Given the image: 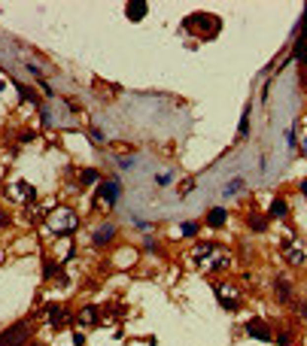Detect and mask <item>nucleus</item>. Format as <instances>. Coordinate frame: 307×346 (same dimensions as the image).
<instances>
[{"label":"nucleus","instance_id":"f257e3e1","mask_svg":"<svg viewBox=\"0 0 307 346\" xmlns=\"http://www.w3.org/2000/svg\"><path fill=\"white\" fill-rule=\"evenodd\" d=\"M31 337V328L28 322H15L12 328H6V331H0V346H25Z\"/></svg>","mask_w":307,"mask_h":346},{"label":"nucleus","instance_id":"f03ea898","mask_svg":"<svg viewBox=\"0 0 307 346\" xmlns=\"http://www.w3.org/2000/svg\"><path fill=\"white\" fill-rule=\"evenodd\" d=\"M76 225H79V222H76V216H73V213H70L67 207H61V210H58L55 216H52V219H49V228H52V231H55V234H70V231H73Z\"/></svg>","mask_w":307,"mask_h":346},{"label":"nucleus","instance_id":"7ed1b4c3","mask_svg":"<svg viewBox=\"0 0 307 346\" xmlns=\"http://www.w3.org/2000/svg\"><path fill=\"white\" fill-rule=\"evenodd\" d=\"M119 194H122L119 179H106V182H101V189H98V200H101V204H106V207H116Z\"/></svg>","mask_w":307,"mask_h":346},{"label":"nucleus","instance_id":"20e7f679","mask_svg":"<svg viewBox=\"0 0 307 346\" xmlns=\"http://www.w3.org/2000/svg\"><path fill=\"white\" fill-rule=\"evenodd\" d=\"M246 334H249V337H256V340H265V343L274 337V334H271V328H268L262 319H249V322H246Z\"/></svg>","mask_w":307,"mask_h":346},{"label":"nucleus","instance_id":"39448f33","mask_svg":"<svg viewBox=\"0 0 307 346\" xmlns=\"http://www.w3.org/2000/svg\"><path fill=\"white\" fill-rule=\"evenodd\" d=\"M225 222H228V210L225 207H213L207 213V228H222Z\"/></svg>","mask_w":307,"mask_h":346},{"label":"nucleus","instance_id":"423d86ee","mask_svg":"<svg viewBox=\"0 0 307 346\" xmlns=\"http://www.w3.org/2000/svg\"><path fill=\"white\" fill-rule=\"evenodd\" d=\"M283 255L289 258V264H304V249H295V246H289V243H283Z\"/></svg>","mask_w":307,"mask_h":346},{"label":"nucleus","instance_id":"0eeeda50","mask_svg":"<svg viewBox=\"0 0 307 346\" xmlns=\"http://www.w3.org/2000/svg\"><path fill=\"white\" fill-rule=\"evenodd\" d=\"M113 234H116V225H110V222H106L103 228H98L95 231V246H103L106 240H113Z\"/></svg>","mask_w":307,"mask_h":346},{"label":"nucleus","instance_id":"6e6552de","mask_svg":"<svg viewBox=\"0 0 307 346\" xmlns=\"http://www.w3.org/2000/svg\"><path fill=\"white\" fill-rule=\"evenodd\" d=\"M125 15H128L131 22H140V18L146 15V3H143V0H134V3H128V9H125Z\"/></svg>","mask_w":307,"mask_h":346},{"label":"nucleus","instance_id":"1a4fd4ad","mask_svg":"<svg viewBox=\"0 0 307 346\" xmlns=\"http://www.w3.org/2000/svg\"><path fill=\"white\" fill-rule=\"evenodd\" d=\"M268 213H271V216H274V219H283V216L289 213V207H286V200H280V197H277V200H271V207H268Z\"/></svg>","mask_w":307,"mask_h":346},{"label":"nucleus","instance_id":"9d476101","mask_svg":"<svg viewBox=\"0 0 307 346\" xmlns=\"http://www.w3.org/2000/svg\"><path fill=\"white\" fill-rule=\"evenodd\" d=\"M49 325L52 328H61L64 325V310L61 307H49Z\"/></svg>","mask_w":307,"mask_h":346},{"label":"nucleus","instance_id":"9b49d317","mask_svg":"<svg viewBox=\"0 0 307 346\" xmlns=\"http://www.w3.org/2000/svg\"><path fill=\"white\" fill-rule=\"evenodd\" d=\"M295 61H301V64H307V36H301V40L295 43V55H292Z\"/></svg>","mask_w":307,"mask_h":346},{"label":"nucleus","instance_id":"f8f14e48","mask_svg":"<svg viewBox=\"0 0 307 346\" xmlns=\"http://www.w3.org/2000/svg\"><path fill=\"white\" fill-rule=\"evenodd\" d=\"M98 170H92V167H85L82 173H79V186H95V182H98Z\"/></svg>","mask_w":307,"mask_h":346},{"label":"nucleus","instance_id":"ddd939ff","mask_svg":"<svg viewBox=\"0 0 307 346\" xmlns=\"http://www.w3.org/2000/svg\"><path fill=\"white\" fill-rule=\"evenodd\" d=\"M246 225H249L252 231H259V234H262V231L268 228V225H265V219H262V216H249V219H246Z\"/></svg>","mask_w":307,"mask_h":346},{"label":"nucleus","instance_id":"4468645a","mask_svg":"<svg viewBox=\"0 0 307 346\" xmlns=\"http://www.w3.org/2000/svg\"><path fill=\"white\" fill-rule=\"evenodd\" d=\"M15 191H22V194H25L28 200H37V191H34V189H28L25 182H19V186H15Z\"/></svg>","mask_w":307,"mask_h":346},{"label":"nucleus","instance_id":"2eb2a0df","mask_svg":"<svg viewBox=\"0 0 307 346\" xmlns=\"http://www.w3.org/2000/svg\"><path fill=\"white\" fill-rule=\"evenodd\" d=\"M249 134V109H243V116H240V137Z\"/></svg>","mask_w":307,"mask_h":346},{"label":"nucleus","instance_id":"dca6fc26","mask_svg":"<svg viewBox=\"0 0 307 346\" xmlns=\"http://www.w3.org/2000/svg\"><path fill=\"white\" fill-rule=\"evenodd\" d=\"M274 291H277V295H280V301H289V285H286L283 280H280V283L274 285Z\"/></svg>","mask_w":307,"mask_h":346},{"label":"nucleus","instance_id":"f3484780","mask_svg":"<svg viewBox=\"0 0 307 346\" xmlns=\"http://www.w3.org/2000/svg\"><path fill=\"white\" fill-rule=\"evenodd\" d=\"M213 249H216L213 243H201V246H198V258H207V255H210Z\"/></svg>","mask_w":307,"mask_h":346},{"label":"nucleus","instance_id":"a211bd4d","mask_svg":"<svg viewBox=\"0 0 307 346\" xmlns=\"http://www.w3.org/2000/svg\"><path fill=\"white\" fill-rule=\"evenodd\" d=\"M183 234L186 237H195L198 234V222H183Z\"/></svg>","mask_w":307,"mask_h":346},{"label":"nucleus","instance_id":"6ab92c4d","mask_svg":"<svg viewBox=\"0 0 307 346\" xmlns=\"http://www.w3.org/2000/svg\"><path fill=\"white\" fill-rule=\"evenodd\" d=\"M46 277H58V273H61V267H55V264H52V261H46Z\"/></svg>","mask_w":307,"mask_h":346},{"label":"nucleus","instance_id":"aec40b11","mask_svg":"<svg viewBox=\"0 0 307 346\" xmlns=\"http://www.w3.org/2000/svg\"><path fill=\"white\" fill-rule=\"evenodd\" d=\"M219 304H222L225 310H238V301H234V298H219Z\"/></svg>","mask_w":307,"mask_h":346},{"label":"nucleus","instance_id":"412c9836","mask_svg":"<svg viewBox=\"0 0 307 346\" xmlns=\"http://www.w3.org/2000/svg\"><path fill=\"white\" fill-rule=\"evenodd\" d=\"M238 189H240V182H231V186H225V194H234Z\"/></svg>","mask_w":307,"mask_h":346},{"label":"nucleus","instance_id":"4be33fe9","mask_svg":"<svg viewBox=\"0 0 307 346\" xmlns=\"http://www.w3.org/2000/svg\"><path fill=\"white\" fill-rule=\"evenodd\" d=\"M0 225H6V213L3 210H0Z\"/></svg>","mask_w":307,"mask_h":346},{"label":"nucleus","instance_id":"5701e85b","mask_svg":"<svg viewBox=\"0 0 307 346\" xmlns=\"http://www.w3.org/2000/svg\"><path fill=\"white\" fill-rule=\"evenodd\" d=\"M301 191H304V194H307V179H304V182H301Z\"/></svg>","mask_w":307,"mask_h":346},{"label":"nucleus","instance_id":"b1692460","mask_svg":"<svg viewBox=\"0 0 307 346\" xmlns=\"http://www.w3.org/2000/svg\"><path fill=\"white\" fill-rule=\"evenodd\" d=\"M304 158H307V140H304Z\"/></svg>","mask_w":307,"mask_h":346}]
</instances>
